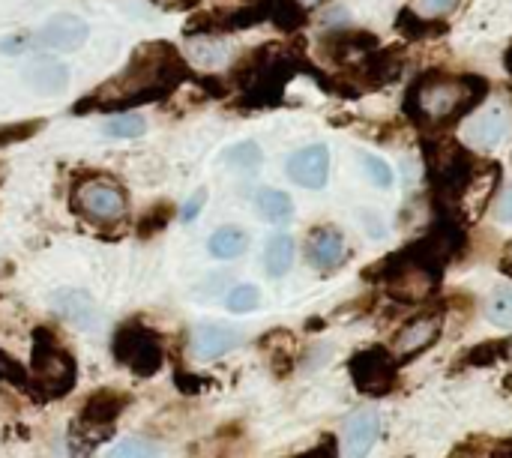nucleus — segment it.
<instances>
[{
  "label": "nucleus",
  "instance_id": "obj_37",
  "mask_svg": "<svg viewBox=\"0 0 512 458\" xmlns=\"http://www.w3.org/2000/svg\"><path fill=\"white\" fill-rule=\"evenodd\" d=\"M204 201H207V189H198V192L186 201V207H183V219H186V222H192V219L201 213Z\"/></svg>",
  "mask_w": 512,
  "mask_h": 458
},
{
  "label": "nucleus",
  "instance_id": "obj_18",
  "mask_svg": "<svg viewBox=\"0 0 512 458\" xmlns=\"http://www.w3.org/2000/svg\"><path fill=\"white\" fill-rule=\"evenodd\" d=\"M396 30L405 39H435V36H444L447 33V21L420 15L417 9H402L396 15Z\"/></svg>",
  "mask_w": 512,
  "mask_h": 458
},
{
  "label": "nucleus",
  "instance_id": "obj_11",
  "mask_svg": "<svg viewBox=\"0 0 512 458\" xmlns=\"http://www.w3.org/2000/svg\"><path fill=\"white\" fill-rule=\"evenodd\" d=\"M327 174H330L327 144H309L288 159V177L303 189H324Z\"/></svg>",
  "mask_w": 512,
  "mask_h": 458
},
{
  "label": "nucleus",
  "instance_id": "obj_12",
  "mask_svg": "<svg viewBox=\"0 0 512 458\" xmlns=\"http://www.w3.org/2000/svg\"><path fill=\"white\" fill-rule=\"evenodd\" d=\"M87 21L72 15V12H60L54 18L45 21V27L39 30V42L51 51H75L87 42Z\"/></svg>",
  "mask_w": 512,
  "mask_h": 458
},
{
  "label": "nucleus",
  "instance_id": "obj_33",
  "mask_svg": "<svg viewBox=\"0 0 512 458\" xmlns=\"http://www.w3.org/2000/svg\"><path fill=\"white\" fill-rule=\"evenodd\" d=\"M42 126V120H27V123H15V126H3L0 129V147L3 144H15V141H24L30 135H36Z\"/></svg>",
  "mask_w": 512,
  "mask_h": 458
},
{
  "label": "nucleus",
  "instance_id": "obj_1",
  "mask_svg": "<svg viewBox=\"0 0 512 458\" xmlns=\"http://www.w3.org/2000/svg\"><path fill=\"white\" fill-rule=\"evenodd\" d=\"M189 78L186 57L171 42H144L135 48L126 69L108 78L93 96L75 105L78 114L90 108H117V105H138L165 99L180 81Z\"/></svg>",
  "mask_w": 512,
  "mask_h": 458
},
{
  "label": "nucleus",
  "instance_id": "obj_10",
  "mask_svg": "<svg viewBox=\"0 0 512 458\" xmlns=\"http://www.w3.org/2000/svg\"><path fill=\"white\" fill-rule=\"evenodd\" d=\"M321 48L330 60H339L345 63V69H351L378 48V36L366 30H330L321 39Z\"/></svg>",
  "mask_w": 512,
  "mask_h": 458
},
{
  "label": "nucleus",
  "instance_id": "obj_30",
  "mask_svg": "<svg viewBox=\"0 0 512 458\" xmlns=\"http://www.w3.org/2000/svg\"><path fill=\"white\" fill-rule=\"evenodd\" d=\"M156 456H159L156 444L141 441V438H126V441H120V444H114V447L108 450V458H156Z\"/></svg>",
  "mask_w": 512,
  "mask_h": 458
},
{
  "label": "nucleus",
  "instance_id": "obj_15",
  "mask_svg": "<svg viewBox=\"0 0 512 458\" xmlns=\"http://www.w3.org/2000/svg\"><path fill=\"white\" fill-rule=\"evenodd\" d=\"M240 345V333L222 324H198L192 330V354L204 363L225 357L228 351H234Z\"/></svg>",
  "mask_w": 512,
  "mask_h": 458
},
{
  "label": "nucleus",
  "instance_id": "obj_6",
  "mask_svg": "<svg viewBox=\"0 0 512 458\" xmlns=\"http://www.w3.org/2000/svg\"><path fill=\"white\" fill-rule=\"evenodd\" d=\"M396 366H399V360L384 345L363 348V351H357L348 360V372H351L354 387L363 396H375V399L393 393V387H396Z\"/></svg>",
  "mask_w": 512,
  "mask_h": 458
},
{
  "label": "nucleus",
  "instance_id": "obj_9",
  "mask_svg": "<svg viewBox=\"0 0 512 458\" xmlns=\"http://www.w3.org/2000/svg\"><path fill=\"white\" fill-rule=\"evenodd\" d=\"M441 336V318L438 315H423V318H414L408 321L390 342V351L399 363H408L414 360L417 354L429 351Z\"/></svg>",
  "mask_w": 512,
  "mask_h": 458
},
{
  "label": "nucleus",
  "instance_id": "obj_13",
  "mask_svg": "<svg viewBox=\"0 0 512 458\" xmlns=\"http://www.w3.org/2000/svg\"><path fill=\"white\" fill-rule=\"evenodd\" d=\"M21 81L39 96H57L69 81V69L54 57H33L21 66Z\"/></svg>",
  "mask_w": 512,
  "mask_h": 458
},
{
  "label": "nucleus",
  "instance_id": "obj_35",
  "mask_svg": "<svg viewBox=\"0 0 512 458\" xmlns=\"http://www.w3.org/2000/svg\"><path fill=\"white\" fill-rule=\"evenodd\" d=\"M0 381H12V384H24V372L15 360H9L3 351H0Z\"/></svg>",
  "mask_w": 512,
  "mask_h": 458
},
{
  "label": "nucleus",
  "instance_id": "obj_5",
  "mask_svg": "<svg viewBox=\"0 0 512 458\" xmlns=\"http://www.w3.org/2000/svg\"><path fill=\"white\" fill-rule=\"evenodd\" d=\"M72 207L87 219V222H96V225H114L126 216L129 204H126V192L111 183V180H99V177H90V180H78L72 186Z\"/></svg>",
  "mask_w": 512,
  "mask_h": 458
},
{
  "label": "nucleus",
  "instance_id": "obj_19",
  "mask_svg": "<svg viewBox=\"0 0 512 458\" xmlns=\"http://www.w3.org/2000/svg\"><path fill=\"white\" fill-rule=\"evenodd\" d=\"M207 249H210V255L219 258V261H234V258H240V255L249 249V234H246L243 228L225 225V228L213 231Z\"/></svg>",
  "mask_w": 512,
  "mask_h": 458
},
{
  "label": "nucleus",
  "instance_id": "obj_39",
  "mask_svg": "<svg viewBox=\"0 0 512 458\" xmlns=\"http://www.w3.org/2000/svg\"><path fill=\"white\" fill-rule=\"evenodd\" d=\"M363 222H366V231L372 237H384V228H381V219L375 213H363Z\"/></svg>",
  "mask_w": 512,
  "mask_h": 458
},
{
  "label": "nucleus",
  "instance_id": "obj_17",
  "mask_svg": "<svg viewBox=\"0 0 512 458\" xmlns=\"http://www.w3.org/2000/svg\"><path fill=\"white\" fill-rule=\"evenodd\" d=\"M51 309L75 327H87L93 321V300L84 291H57L51 297Z\"/></svg>",
  "mask_w": 512,
  "mask_h": 458
},
{
  "label": "nucleus",
  "instance_id": "obj_43",
  "mask_svg": "<svg viewBox=\"0 0 512 458\" xmlns=\"http://www.w3.org/2000/svg\"><path fill=\"white\" fill-rule=\"evenodd\" d=\"M504 66H507V72L512 75V45L507 48V54H504Z\"/></svg>",
  "mask_w": 512,
  "mask_h": 458
},
{
  "label": "nucleus",
  "instance_id": "obj_23",
  "mask_svg": "<svg viewBox=\"0 0 512 458\" xmlns=\"http://www.w3.org/2000/svg\"><path fill=\"white\" fill-rule=\"evenodd\" d=\"M123 408H126V399L105 390V393H99V396H93V399L87 402L84 420H87V423H111Z\"/></svg>",
  "mask_w": 512,
  "mask_h": 458
},
{
  "label": "nucleus",
  "instance_id": "obj_31",
  "mask_svg": "<svg viewBox=\"0 0 512 458\" xmlns=\"http://www.w3.org/2000/svg\"><path fill=\"white\" fill-rule=\"evenodd\" d=\"M360 162H363V171L369 174V180H372L378 189H390V186H393V168H390L384 159L363 153V156H360Z\"/></svg>",
  "mask_w": 512,
  "mask_h": 458
},
{
  "label": "nucleus",
  "instance_id": "obj_2",
  "mask_svg": "<svg viewBox=\"0 0 512 458\" xmlns=\"http://www.w3.org/2000/svg\"><path fill=\"white\" fill-rule=\"evenodd\" d=\"M489 93V81L480 75H444L426 72L420 75L408 96L405 114L420 129H444L474 111Z\"/></svg>",
  "mask_w": 512,
  "mask_h": 458
},
{
  "label": "nucleus",
  "instance_id": "obj_7",
  "mask_svg": "<svg viewBox=\"0 0 512 458\" xmlns=\"http://www.w3.org/2000/svg\"><path fill=\"white\" fill-rule=\"evenodd\" d=\"M114 360L123 363L126 369H132L135 375L150 378L162 369L165 351H162V342L150 330L129 324L114 336Z\"/></svg>",
  "mask_w": 512,
  "mask_h": 458
},
{
  "label": "nucleus",
  "instance_id": "obj_38",
  "mask_svg": "<svg viewBox=\"0 0 512 458\" xmlns=\"http://www.w3.org/2000/svg\"><path fill=\"white\" fill-rule=\"evenodd\" d=\"M498 219L501 222H512V186L507 189V195L498 201Z\"/></svg>",
  "mask_w": 512,
  "mask_h": 458
},
{
  "label": "nucleus",
  "instance_id": "obj_32",
  "mask_svg": "<svg viewBox=\"0 0 512 458\" xmlns=\"http://www.w3.org/2000/svg\"><path fill=\"white\" fill-rule=\"evenodd\" d=\"M168 219H171V204H165V201H159L156 207H150V210H147V213L141 216V225H138V234H141V237H150V234H156V231H162Z\"/></svg>",
  "mask_w": 512,
  "mask_h": 458
},
{
  "label": "nucleus",
  "instance_id": "obj_25",
  "mask_svg": "<svg viewBox=\"0 0 512 458\" xmlns=\"http://www.w3.org/2000/svg\"><path fill=\"white\" fill-rule=\"evenodd\" d=\"M306 15L309 12L297 0H273V9H270L273 24L285 33H297L306 24Z\"/></svg>",
  "mask_w": 512,
  "mask_h": 458
},
{
  "label": "nucleus",
  "instance_id": "obj_40",
  "mask_svg": "<svg viewBox=\"0 0 512 458\" xmlns=\"http://www.w3.org/2000/svg\"><path fill=\"white\" fill-rule=\"evenodd\" d=\"M156 6H162V9H192L198 0H153Z\"/></svg>",
  "mask_w": 512,
  "mask_h": 458
},
{
  "label": "nucleus",
  "instance_id": "obj_42",
  "mask_svg": "<svg viewBox=\"0 0 512 458\" xmlns=\"http://www.w3.org/2000/svg\"><path fill=\"white\" fill-rule=\"evenodd\" d=\"M297 3L309 12V9H315V6H321V3H327V0H297Z\"/></svg>",
  "mask_w": 512,
  "mask_h": 458
},
{
  "label": "nucleus",
  "instance_id": "obj_29",
  "mask_svg": "<svg viewBox=\"0 0 512 458\" xmlns=\"http://www.w3.org/2000/svg\"><path fill=\"white\" fill-rule=\"evenodd\" d=\"M489 321L495 327L512 330V288H498L489 300Z\"/></svg>",
  "mask_w": 512,
  "mask_h": 458
},
{
  "label": "nucleus",
  "instance_id": "obj_26",
  "mask_svg": "<svg viewBox=\"0 0 512 458\" xmlns=\"http://www.w3.org/2000/svg\"><path fill=\"white\" fill-rule=\"evenodd\" d=\"M144 129H147V120L132 111L117 114L102 123V135H108V138H138V135H144Z\"/></svg>",
  "mask_w": 512,
  "mask_h": 458
},
{
  "label": "nucleus",
  "instance_id": "obj_34",
  "mask_svg": "<svg viewBox=\"0 0 512 458\" xmlns=\"http://www.w3.org/2000/svg\"><path fill=\"white\" fill-rule=\"evenodd\" d=\"M462 0H414L411 9H417L420 15H429V18H441L447 12H453Z\"/></svg>",
  "mask_w": 512,
  "mask_h": 458
},
{
  "label": "nucleus",
  "instance_id": "obj_14",
  "mask_svg": "<svg viewBox=\"0 0 512 458\" xmlns=\"http://www.w3.org/2000/svg\"><path fill=\"white\" fill-rule=\"evenodd\" d=\"M306 255H309V264L315 270H336L345 264L348 252H345V237L339 228H330V225H321L309 234V243H306Z\"/></svg>",
  "mask_w": 512,
  "mask_h": 458
},
{
  "label": "nucleus",
  "instance_id": "obj_36",
  "mask_svg": "<svg viewBox=\"0 0 512 458\" xmlns=\"http://www.w3.org/2000/svg\"><path fill=\"white\" fill-rule=\"evenodd\" d=\"M294 458H339V453H336V441H333L330 435H324L321 444H315L309 453H300V456Z\"/></svg>",
  "mask_w": 512,
  "mask_h": 458
},
{
  "label": "nucleus",
  "instance_id": "obj_41",
  "mask_svg": "<svg viewBox=\"0 0 512 458\" xmlns=\"http://www.w3.org/2000/svg\"><path fill=\"white\" fill-rule=\"evenodd\" d=\"M501 270H504L507 276H512V243H510V246H507L504 258H501Z\"/></svg>",
  "mask_w": 512,
  "mask_h": 458
},
{
  "label": "nucleus",
  "instance_id": "obj_20",
  "mask_svg": "<svg viewBox=\"0 0 512 458\" xmlns=\"http://www.w3.org/2000/svg\"><path fill=\"white\" fill-rule=\"evenodd\" d=\"M255 207H258V213H261L267 222H288V219L294 216V201H291V195L282 192V189H273V186L255 192Z\"/></svg>",
  "mask_w": 512,
  "mask_h": 458
},
{
  "label": "nucleus",
  "instance_id": "obj_3",
  "mask_svg": "<svg viewBox=\"0 0 512 458\" xmlns=\"http://www.w3.org/2000/svg\"><path fill=\"white\" fill-rule=\"evenodd\" d=\"M423 159H426V174L432 180V192L438 198V213H447L462 222L459 207L480 171V162L462 144L447 138L423 141Z\"/></svg>",
  "mask_w": 512,
  "mask_h": 458
},
{
  "label": "nucleus",
  "instance_id": "obj_28",
  "mask_svg": "<svg viewBox=\"0 0 512 458\" xmlns=\"http://www.w3.org/2000/svg\"><path fill=\"white\" fill-rule=\"evenodd\" d=\"M228 312L234 315H249L261 306V291L255 285H237L228 291V300H225Z\"/></svg>",
  "mask_w": 512,
  "mask_h": 458
},
{
  "label": "nucleus",
  "instance_id": "obj_24",
  "mask_svg": "<svg viewBox=\"0 0 512 458\" xmlns=\"http://www.w3.org/2000/svg\"><path fill=\"white\" fill-rule=\"evenodd\" d=\"M261 162H264V153H261V147L255 141H240V144L225 150V165H231L237 171L252 174V171L261 168Z\"/></svg>",
  "mask_w": 512,
  "mask_h": 458
},
{
  "label": "nucleus",
  "instance_id": "obj_16",
  "mask_svg": "<svg viewBox=\"0 0 512 458\" xmlns=\"http://www.w3.org/2000/svg\"><path fill=\"white\" fill-rule=\"evenodd\" d=\"M381 435V417L378 411H357L348 426H345V456L348 458H366L372 453L375 441Z\"/></svg>",
  "mask_w": 512,
  "mask_h": 458
},
{
  "label": "nucleus",
  "instance_id": "obj_22",
  "mask_svg": "<svg viewBox=\"0 0 512 458\" xmlns=\"http://www.w3.org/2000/svg\"><path fill=\"white\" fill-rule=\"evenodd\" d=\"M189 39H192L189 42V57L195 63H201V66H219V63H225L228 48H225L222 39H216V36H189Z\"/></svg>",
  "mask_w": 512,
  "mask_h": 458
},
{
  "label": "nucleus",
  "instance_id": "obj_8",
  "mask_svg": "<svg viewBox=\"0 0 512 458\" xmlns=\"http://www.w3.org/2000/svg\"><path fill=\"white\" fill-rule=\"evenodd\" d=\"M510 120L512 114L507 102H489L483 111H477V114L465 123L462 135H465L468 147H474V150H495V147L507 138Z\"/></svg>",
  "mask_w": 512,
  "mask_h": 458
},
{
  "label": "nucleus",
  "instance_id": "obj_21",
  "mask_svg": "<svg viewBox=\"0 0 512 458\" xmlns=\"http://www.w3.org/2000/svg\"><path fill=\"white\" fill-rule=\"evenodd\" d=\"M264 264H267V273L273 279L285 276L294 264V240L288 234H276L270 243H267V252H264Z\"/></svg>",
  "mask_w": 512,
  "mask_h": 458
},
{
  "label": "nucleus",
  "instance_id": "obj_4",
  "mask_svg": "<svg viewBox=\"0 0 512 458\" xmlns=\"http://www.w3.org/2000/svg\"><path fill=\"white\" fill-rule=\"evenodd\" d=\"M33 387L45 396H63L75 384V360L45 333H33V360H30Z\"/></svg>",
  "mask_w": 512,
  "mask_h": 458
},
{
  "label": "nucleus",
  "instance_id": "obj_27",
  "mask_svg": "<svg viewBox=\"0 0 512 458\" xmlns=\"http://www.w3.org/2000/svg\"><path fill=\"white\" fill-rule=\"evenodd\" d=\"M507 342H480L474 345L465 357H462V366H474V369H486V366H495L501 357H507Z\"/></svg>",
  "mask_w": 512,
  "mask_h": 458
}]
</instances>
